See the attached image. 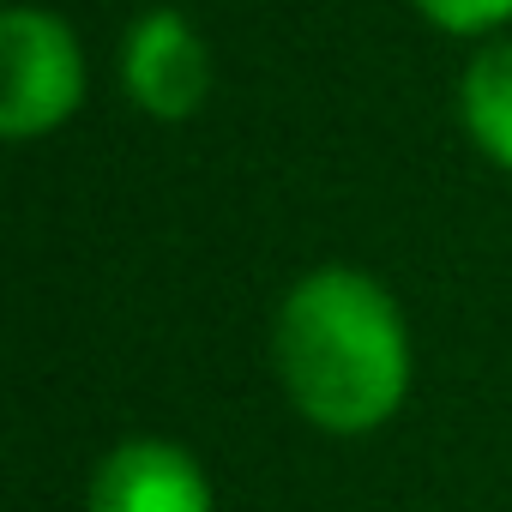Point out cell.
<instances>
[{"instance_id": "cell-1", "label": "cell", "mask_w": 512, "mask_h": 512, "mask_svg": "<svg viewBox=\"0 0 512 512\" xmlns=\"http://www.w3.org/2000/svg\"><path fill=\"white\" fill-rule=\"evenodd\" d=\"M272 350L290 404L326 434H368L404 404L410 338L398 302L368 272H308L278 308Z\"/></svg>"}, {"instance_id": "cell-2", "label": "cell", "mask_w": 512, "mask_h": 512, "mask_svg": "<svg viewBox=\"0 0 512 512\" xmlns=\"http://www.w3.org/2000/svg\"><path fill=\"white\" fill-rule=\"evenodd\" d=\"M0 55H7V103H0L7 139L55 127L79 103V43L55 13L7 7L0 13Z\"/></svg>"}, {"instance_id": "cell-3", "label": "cell", "mask_w": 512, "mask_h": 512, "mask_svg": "<svg viewBox=\"0 0 512 512\" xmlns=\"http://www.w3.org/2000/svg\"><path fill=\"white\" fill-rule=\"evenodd\" d=\"M91 512H211V488L181 446L127 440L97 464Z\"/></svg>"}, {"instance_id": "cell-4", "label": "cell", "mask_w": 512, "mask_h": 512, "mask_svg": "<svg viewBox=\"0 0 512 512\" xmlns=\"http://www.w3.org/2000/svg\"><path fill=\"white\" fill-rule=\"evenodd\" d=\"M121 73H127L133 103H145L151 115L175 121V115H187V109L205 97L211 61H205V43L193 37V25L163 7V13H145V19L127 31Z\"/></svg>"}, {"instance_id": "cell-5", "label": "cell", "mask_w": 512, "mask_h": 512, "mask_svg": "<svg viewBox=\"0 0 512 512\" xmlns=\"http://www.w3.org/2000/svg\"><path fill=\"white\" fill-rule=\"evenodd\" d=\"M464 121L476 145L512 169V43H494L464 67Z\"/></svg>"}, {"instance_id": "cell-6", "label": "cell", "mask_w": 512, "mask_h": 512, "mask_svg": "<svg viewBox=\"0 0 512 512\" xmlns=\"http://www.w3.org/2000/svg\"><path fill=\"white\" fill-rule=\"evenodd\" d=\"M416 7H422L434 25H446V31H476V25L506 19L512 0H416Z\"/></svg>"}]
</instances>
